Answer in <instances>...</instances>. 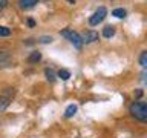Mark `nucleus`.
<instances>
[{"instance_id": "1", "label": "nucleus", "mask_w": 147, "mask_h": 138, "mask_svg": "<svg viewBox=\"0 0 147 138\" xmlns=\"http://www.w3.org/2000/svg\"><path fill=\"white\" fill-rule=\"evenodd\" d=\"M129 112L133 118H136L138 121L141 123H147V104L146 103H140V101H135V103L130 104L129 108Z\"/></svg>"}, {"instance_id": "2", "label": "nucleus", "mask_w": 147, "mask_h": 138, "mask_svg": "<svg viewBox=\"0 0 147 138\" xmlns=\"http://www.w3.org/2000/svg\"><path fill=\"white\" fill-rule=\"evenodd\" d=\"M60 35L64 37V39H67L77 49H81L83 45H84V43H83V40H81V35L78 34V32H75L74 29H71V28H66V29L60 31Z\"/></svg>"}, {"instance_id": "3", "label": "nucleus", "mask_w": 147, "mask_h": 138, "mask_svg": "<svg viewBox=\"0 0 147 138\" xmlns=\"http://www.w3.org/2000/svg\"><path fill=\"white\" fill-rule=\"evenodd\" d=\"M14 94H16V89L14 87H6L2 94H0V112L8 109V106L11 104V101L14 98Z\"/></svg>"}, {"instance_id": "4", "label": "nucleus", "mask_w": 147, "mask_h": 138, "mask_svg": "<svg viewBox=\"0 0 147 138\" xmlns=\"http://www.w3.org/2000/svg\"><path fill=\"white\" fill-rule=\"evenodd\" d=\"M106 16H107V9H106L104 6H100V8L89 17V25H90V26L100 25V23L106 18Z\"/></svg>"}, {"instance_id": "5", "label": "nucleus", "mask_w": 147, "mask_h": 138, "mask_svg": "<svg viewBox=\"0 0 147 138\" xmlns=\"http://www.w3.org/2000/svg\"><path fill=\"white\" fill-rule=\"evenodd\" d=\"M100 39V35H98V32L94 31V29H89V31H86V32H83L81 34V40H83V43H94V41H96Z\"/></svg>"}, {"instance_id": "6", "label": "nucleus", "mask_w": 147, "mask_h": 138, "mask_svg": "<svg viewBox=\"0 0 147 138\" xmlns=\"http://www.w3.org/2000/svg\"><path fill=\"white\" fill-rule=\"evenodd\" d=\"M12 63V57L9 51H0V68H8Z\"/></svg>"}, {"instance_id": "7", "label": "nucleus", "mask_w": 147, "mask_h": 138, "mask_svg": "<svg viewBox=\"0 0 147 138\" xmlns=\"http://www.w3.org/2000/svg\"><path fill=\"white\" fill-rule=\"evenodd\" d=\"M40 60H41V54L38 52V51H32V52L29 54V57H28V63L35 64V63H38Z\"/></svg>"}, {"instance_id": "8", "label": "nucleus", "mask_w": 147, "mask_h": 138, "mask_svg": "<svg viewBox=\"0 0 147 138\" xmlns=\"http://www.w3.org/2000/svg\"><path fill=\"white\" fill-rule=\"evenodd\" d=\"M37 3H38V0H18V5L23 9H29L32 6H35Z\"/></svg>"}, {"instance_id": "9", "label": "nucleus", "mask_w": 147, "mask_h": 138, "mask_svg": "<svg viewBox=\"0 0 147 138\" xmlns=\"http://www.w3.org/2000/svg\"><path fill=\"white\" fill-rule=\"evenodd\" d=\"M115 35V26L112 25H107L103 28V37H106V39H110V37Z\"/></svg>"}, {"instance_id": "10", "label": "nucleus", "mask_w": 147, "mask_h": 138, "mask_svg": "<svg viewBox=\"0 0 147 138\" xmlns=\"http://www.w3.org/2000/svg\"><path fill=\"white\" fill-rule=\"evenodd\" d=\"M75 114H77V106L75 104H69L66 108V110H64V117H66V118H71Z\"/></svg>"}, {"instance_id": "11", "label": "nucleus", "mask_w": 147, "mask_h": 138, "mask_svg": "<svg viewBox=\"0 0 147 138\" xmlns=\"http://www.w3.org/2000/svg\"><path fill=\"white\" fill-rule=\"evenodd\" d=\"M45 75H46V78H48L51 83H54L55 78H57V74H55L54 69H51V68H46L45 69Z\"/></svg>"}, {"instance_id": "12", "label": "nucleus", "mask_w": 147, "mask_h": 138, "mask_svg": "<svg viewBox=\"0 0 147 138\" xmlns=\"http://www.w3.org/2000/svg\"><path fill=\"white\" fill-rule=\"evenodd\" d=\"M112 16H115L117 18H124L127 16V12H126V9H123V8H117L112 11Z\"/></svg>"}, {"instance_id": "13", "label": "nucleus", "mask_w": 147, "mask_h": 138, "mask_svg": "<svg viewBox=\"0 0 147 138\" xmlns=\"http://www.w3.org/2000/svg\"><path fill=\"white\" fill-rule=\"evenodd\" d=\"M57 77L66 81V80H69V77H71V72H69L67 69H60V71L57 72Z\"/></svg>"}, {"instance_id": "14", "label": "nucleus", "mask_w": 147, "mask_h": 138, "mask_svg": "<svg viewBox=\"0 0 147 138\" xmlns=\"http://www.w3.org/2000/svg\"><path fill=\"white\" fill-rule=\"evenodd\" d=\"M138 62H140V64L144 69H147V49L142 51V52L140 54V60H138Z\"/></svg>"}, {"instance_id": "15", "label": "nucleus", "mask_w": 147, "mask_h": 138, "mask_svg": "<svg viewBox=\"0 0 147 138\" xmlns=\"http://www.w3.org/2000/svg\"><path fill=\"white\" fill-rule=\"evenodd\" d=\"M11 35V29L6 26H0V37H9Z\"/></svg>"}, {"instance_id": "16", "label": "nucleus", "mask_w": 147, "mask_h": 138, "mask_svg": "<svg viewBox=\"0 0 147 138\" xmlns=\"http://www.w3.org/2000/svg\"><path fill=\"white\" fill-rule=\"evenodd\" d=\"M140 80H141V83L144 86H147V69L144 72H141V75H140Z\"/></svg>"}, {"instance_id": "17", "label": "nucleus", "mask_w": 147, "mask_h": 138, "mask_svg": "<svg viewBox=\"0 0 147 138\" xmlns=\"http://www.w3.org/2000/svg\"><path fill=\"white\" fill-rule=\"evenodd\" d=\"M40 43H51L52 41V37H48V35H45V37H40Z\"/></svg>"}, {"instance_id": "18", "label": "nucleus", "mask_w": 147, "mask_h": 138, "mask_svg": "<svg viewBox=\"0 0 147 138\" xmlns=\"http://www.w3.org/2000/svg\"><path fill=\"white\" fill-rule=\"evenodd\" d=\"M8 5V0H0V11H3Z\"/></svg>"}, {"instance_id": "19", "label": "nucleus", "mask_w": 147, "mask_h": 138, "mask_svg": "<svg viewBox=\"0 0 147 138\" xmlns=\"http://www.w3.org/2000/svg\"><path fill=\"white\" fill-rule=\"evenodd\" d=\"M26 23H28V26H29V28H34V26H35V22L32 20V18H28Z\"/></svg>"}, {"instance_id": "20", "label": "nucleus", "mask_w": 147, "mask_h": 138, "mask_svg": "<svg viewBox=\"0 0 147 138\" xmlns=\"http://www.w3.org/2000/svg\"><path fill=\"white\" fill-rule=\"evenodd\" d=\"M142 95V91L140 89V91H136V97H141Z\"/></svg>"}, {"instance_id": "21", "label": "nucleus", "mask_w": 147, "mask_h": 138, "mask_svg": "<svg viewBox=\"0 0 147 138\" xmlns=\"http://www.w3.org/2000/svg\"><path fill=\"white\" fill-rule=\"evenodd\" d=\"M67 2H69V3H72V5H74V3H75V0H67Z\"/></svg>"}]
</instances>
